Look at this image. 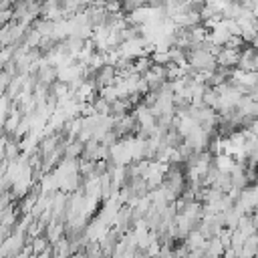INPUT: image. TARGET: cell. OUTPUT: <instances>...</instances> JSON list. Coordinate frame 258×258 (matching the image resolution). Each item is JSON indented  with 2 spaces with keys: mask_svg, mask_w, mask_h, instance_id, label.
<instances>
[{
  "mask_svg": "<svg viewBox=\"0 0 258 258\" xmlns=\"http://www.w3.org/2000/svg\"><path fill=\"white\" fill-rule=\"evenodd\" d=\"M238 62H240V50L220 48L216 56V64H220L222 69H230V67H238Z\"/></svg>",
  "mask_w": 258,
  "mask_h": 258,
  "instance_id": "cell-1",
  "label": "cell"
},
{
  "mask_svg": "<svg viewBox=\"0 0 258 258\" xmlns=\"http://www.w3.org/2000/svg\"><path fill=\"white\" fill-rule=\"evenodd\" d=\"M214 165H216V169H218L220 173H232V169H234V165H236V159H234L232 155L218 153Z\"/></svg>",
  "mask_w": 258,
  "mask_h": 258,
  "instance_id": "cell-2",
  "label": "cell"
},
{
  "mask_svg": "<svg viewBox=\"0 0 258 258\" xmlns=\"http://www.w3.org/2000/svg\"><path fill=\"white\" fill-rule=\"evenodd\" d=\"M244 46V38L242 36H230L228 42L222 46V48H232V50H240Z\"/></svg>",
  "mask_w": 258,
  "mask_h": 258,
  "instance_id": "cell-3",
  "label": "cell"
},
{
  "mask_svg": "<svg viewBox=\"0 0 258 258\" xmlns=\"http://www.w3.org/2000/svg\"><path fill=\"white\" fill-rule=\"evenodd\" d=\"M246 129H248L252 135H256V137H258V119H252V121H250V125H248Z\"/></svg>",
  "mask_w": 258,
  "mask_h": 258,
  "instance_id": "cell-4",
  "label": "cell"
},
{
  "mask_svg": "<svg viewBox=\"0 0 258 258\" xmlns=\"http://www.w3.org/2000/svg\"><path fill=\"white\" fill-rule=\"evenodd\" d=\"M252 194H254V200H256V204H258V183L252 187Z\"/></svg>",
  "mask_w": 258,
  "mask_h": 258,
  "instance_id": "cell-5",
  "label": "cell"
},
{
  "mask_svg": "<svg viewBox=\"0 0 258 258\" xmlns=\"http://www.w3.org/2000/svg\"><path fill=\"white\" fill-rule=\"evenodd\" d=\"M254 216H258V206H256V208H254Z\"/></svg>",
  "mask_w": 258,
  "mask_h": 258,
  "instance_id": "cell-6",
  "label": "cell"
}]
</instances>
